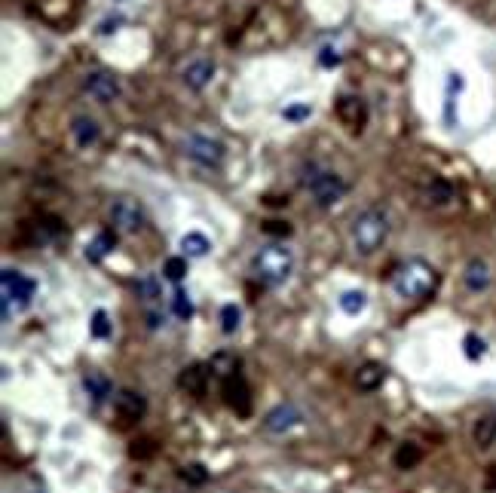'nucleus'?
<instances>
[{"instance_id": "obj_1", "label": "nucleus", "mask_w": 496, "mask_h": 493, "mask_svg": "<svg viewBox=\"0 0 496 493\" xmlns=\"http://www.w3.org/2000/svg\"><path fill=\"white\" fill-rule=\"evenodd\" d=\"M34 295H37V282L6 266L0 273V313H4V322H13L19 313L28 310Z\"/></svg>"}, {"instance_id": "obj_2", "label": "nucleus", "mask_w": 496, "mask_h": 493, "mask_svg": "<svg viewBox=\"0 0 496 493\" xmlns=\"http://www.w3.org/2000/svg\"><path fill=\"white\" fill-rule=\"evenodd\" d=\"M435 285H438V276H435V270L426 261H420V257H410L408 264H401L392 279L395 295L405 297V300H423L432 295Z\"/></svg>"}, {"instance_id": "obj_3", "label": "nucleus", "mask_w": 496, "mask_h": 493, "mask_svg": "<svg viewBox=\"0 0 496 493\" xmlns=\"http://www.w3.org/2000/svg\"><path fill=\"white\" fill-rule=\"evenodd\" d=\"M386 236H389V218H386V212L380 208H368V212H361L356 221H352L349 227V239H352V248H356L358 255H374L377 248H383Z\"/></svg>"}, {"instance_id": "obj_4", "label": "nucleus", "mask_w": 496, "mask_h": 493, "mask_svg": "<svg viewBox=\"0 0 496 493\" xmlns=\"http://www.w3.org/2000/svg\"><path fill=\"white\" fill-rule=\"evenodd\" d=\"M291 270H294V255H291V248L279 245V242L264 245L251 257V273H255L264 285H282V282H288Z\"/></svg>"}, {"instance_id": "obj_5", "label": "nucleus", "mask_w": 496, "mask_h": 493, "mask_svg": "<svg viewBox=\"0 0 496 493\" xmlns=\"http://www.w3.org/2000/svg\"><path fill=\"white\" fill-rule=\"evenodd\" d=\"M304 187L309 190V196H313V203L319 208H331V205H337L340 199L347 196V181H343L337 172L319 169V166H309V169H307Z\"/></svg>"}, {"instance_id": "obj_6", "label": "nucleus", "mask_w": 496, "mask_h": 493, "mask_svg": "<svg viewBox=\"0 0 496 493\" xmlns=\"http://www.w3.org/2000/svg\"><path fill=\"white\" fill-rule=\"evenodd\" d=\"M184 154H187L193 163L206 166V169H217V166L224 163V144L217 138H208V135H187V141H184Z\"/></svg>"}, {"instance_id": "obj_7", "label": "nucleus", "mask_w": 496, "mask_h": 493, "mask_svg": "<svg viewBox=\"0 0 496 493\" xmlns=\"http://www.w3.org/2000/svg\"><path fill=\"white\" fill-rule=\"evenodd\" d=\"M111 224L120 233H138L141 227H145V208L129 196L116 199V203L111 205Z\"/></svg>"}, {"instance_id": "obj_8", "label": "nucleus", "mask_w": 496, "mask_h": 493, "mask_svg": "<svg viewBox=\"0 0 496 493\" xmlns=\"http://www.w3.org/2000/svg\"><path fill=\"white\" fill-rule=\"evenodd\" d=\"M83 89H86L95 102L111 104L114 98L120 95V80L107 71H92V74H86V80H83Z\"/></svg>"}, {"instance_id": "obj_9", "label": "nucleus", "mask_w": 496, "mask_h": 493, "mask_svg": "<svg viewBox=\"0 0 496 493\" xmlns=\"http://www.w3.org/2000/svg\"><path fill=\"white\" fill-rule=\"evenodd\" d=\"M304 417H300V411H297V405H291V402H285V405H276L270 414L264 417V429L267 432H288V429H294Z\"/></svg>"}, {"instance_id": "obj_10", "label": "nucleus", "mask_w": 496, "mask_h": 493, "mask_svg": "<svg viewBox=\"0 0 496 493\" xmlns=\"http://www.w3.org/2000/svg\"><path fill=\"white\" fill-rule=\"evenodd\" d=\"M212 77H215V62L212 58H196V62H190L187 68H184V74H181V80H184V86L187 89H206L208 83H212Z\"/></svg>"}, {"instance_id": "obj_11", "label": "nucleus", "mask_w": 496, "mask_h": 493, "mask_svg": "<svg viewBox=\"0 0 496 493\" xmlns=\"http://www.w3.org/2000/svg\"><path fill=\"white\" fill-rule=\"evenodd\" d=\"M224 402L233 407L236 414H242L246 417L248 411H251V396H248V386H246V380L239 377H227V383H224Z\"/></svg>"}, {"instance_id": "obj_12", "label": "nucleus", "mask_w": 496, "mask_h": 493, "mask_svg": "<svg viewBox=\"0 0 496 493\" xmlns=\"http://www.w3.org/2000/svg\"><path fill=\"white\" fill-rule=\"evenodd\" d=\"M114 407H116V414H120V420H123V423H132V420H138V417L147 411V402L138 396V392L123 389V392H116Z\"/></svg>"}, {"instance_id": "obj_13", "label": "nucleus", "mask_w": 496, "mask_h": 493, "mask_svg": "<svg viewBox=\"0 0 496 493\" xmlns=\"http://www.w3.org/2000/svg\"><path fill=\"white\" fill-rule=\"evenodd\" d=\"M462 282H466L469 291H475V295H481V291L490 288V266L481 257H475V261L466 264V273H462Z\"/></svg>"}, {"instance_id": "obj_14", "label": "nucleus", "mask_w": 496, "mask_h": 493, "mask_svg": "<svg viewBox=\"0 0 496 493\" xmlns=\"http://www.w3.org/2000/svg\"><path fill=\"white\" fill-rule=\"evenodd\" d=\"M337 116L347 126H352V129H358L361 123L368 120V107H365V102L361 98H356V95H343L340 102H337Z\"/></svg>"}, {"instance_id": "obj_15", "label": "nucleus", "mask_w": 496, "mask_h": 493, "mask_svg": "<svg viewBox=\"0 0 496 493\" xmlns=\"http://www.w3.org/2000/svg\"><path fill=\"white\" fill-rule=\"evenodd\" d=\"M383 380H386V367L383 365H377V362H365L356 371V386L361 392H374V389H380L383 386Z\"/></svg>"}, {"instance_id": "obj_16", "label": "nucleus", "mask_w": 496, "mask_h": 493, "mask_svg": "<svg viewBox=\"0 0 496 493\" xmlns=\"http://www.w3.org/2000/svg\"><path fill=\"white\" fill-rule=\"evenodd\" d=\"M71 135L77 141V147H92L102 138V129H98V123L92 120V116H77V120L71 123Z\"/></svg>"}, {"instance_id": "obj_17", "label": "nucleus", "mask_w": 496, "mask_h": 493, "mask_svg": "<svg viewBox=\"0 0 496 493\" xmlns=\"http://www.w3.org/2000/svg\"><path fill=\"white\" fill-rule=\"evenodd\" d=\"M178 245H181V255L184 257H206L208 248H212V242H208L206 233L190 230V233H184V236H181Z\"/></svg>"}, {"instance_id": "obj_18", "label": "nucleus", "mask_w": 496, "mask_h": 493, "mask_svg": "<svg viewBox=\"0 0 496 493\" xmlns=\"http://www.w3.org/2000/svg\"><path fill=\"white\" fill-rule=\"evenodd\" d=\"M114 242H116V239L111 236V233H98V236L92 239V242H86V252H83V255H86L89 264H102L105 257L114 252Z\"/></svg>"}, {"instance_id": "obj_19", "label": "nucleus", "mask_w": 496, "mask_h": 493, "mask_svg": "<svg viewBox=\"0 0 496 493\" xmlns=\"http://www.w3.org/2000/svg\"><path fill=\"white\" fill-rule=\"evenodd\" d=\"M83 386H86V392L92 396V402L95 405H102L107 396H111V380L105 377V374H98V371H89L86 377H83Z\"/></svg>"}, {"instance_id": "obj_20", "label": "nucleus", "mask_w": 496, "mask_h": 493, "mask_svg": "<svg viewBox=\"0 0 496 493\" xmlns=\"http://www.w3.org/2000/svg\"><path fill=\"white\" fill-rule=\"evenodd\" d=\"M472 438L478 447H490L496 441V417L487 414V417H478L475 420V429H472Z\"/></svg>"}, {"instance_id": "obj_21", "label": "nucleus", "mask_w": 496, "mask_h": 493, "mask_svg": "<svg viewBox=\"0 0 496 493\" xmlns=\"http://www.w3.org/2000/svg\"><path fill=\"white\" fill-rule=\"evenodd\" d=\"M337 304H340V310L347 316H358L368 306V295H365V291H343V295L337 297Z\"/></svg>"}, {"instance_id": "obj_22", "label": "nucleus", "mask_w": 496, "mask_h": 493, "mask_svg": "<svg viewBox=\"0 0 496 493\" xmlns=\"http://www.w3.org/2000/svg\"><path fill=\"white\" fill-rule=\"evenodd\" d=\"M178 383H181V386L187 389V392H193V396H199V392L206 389V371H203L199 365H190L187 371L181 374V380H178Z\"/></svg>"}, {"instance_id": "obj_23", "label": "nucleus", "mask_w": 496, "mask_h": 493, "mask_svg": "<svg viewBox=\"0 0 496 493\" xmlns=\"http://www.w3.org/2000/svg\"><path fill=\"white\" fill-rule=\"evenodd\" d=\"M426 196H429V203H435V205H448L453 199V187L444 178H432V184L426 187Z\"/></svg>"}, {"instance_id": "obj_24", "label": "nucleus", "mask_w": 496, "mask_h": 493, "mask_svg": "<svg viewBox=\"0 0 496 493\" xmlns=\"http://www.w3.org/2000/svg\"><path fill=\"white\" fill-rule=\"evenodd\" d=\"M239 322H242V313L236 304H224L221 310V331L224 334H236L239 331Z\"/></svg>"}, {"instance_id": "obj_25", "label": "nucleus", "mask_w": 496, "mask_h": 493, "mask_svg": "<svg viewBox=\"0 0 496 493\" xmlns=\"http://www.w3.org/2000/svg\"><path fill=\"white\" fill-rule=\"evenodd\" d=\"M163 273H166V279H169V282H181L184 276H187V257H184V255L169 257V261L163 264Z\"/></svg>"}, {"instance_id": "obj_26", "label": "nucleus", "mask_w": 496, "mask_h": 493, "mask_svg": "<svg viewBox=\"0 0 496 493\" xmlns=\"http://www.w3.org/2000/svg\"><path fill=\"white\" fill-rule=\"evenodd\" d=\"M89 331H92V337H98V340H107V337H111L114 328H111V319H107L105 310H95V313H92Z\"/></svg>"}, {"instance_id": "obj_27", "label": "nucleus", "mask_w": 496, "mask_h": 493, "mask_svg": "<svg viewBox=\"0 0 496 493\" xmlns=\"http://www.w3.org/2000/svg\"><path fill=\"white\" fill-rule=\"evenodd\" d=\"M420 447H414V445H401L398 447V454H395V466L398 469H414V466L420 463Z\"/></svg>"}, {"instance_id": "obj_28", "label": "nucleus", "mask_w": 496, "mask_h": 493, "mask_svg": "<svg viewBox=\"0 0 496 493\" xmlns=\"http://www.w3.org/2000/svg\"><path fill=\"white\" fill-rule=\"evenodd\" d=\"M172 310L178 319H190L193 316V304H190V295L184 288H175V295H172Z\"/></svg>"}, {"instance_id": "obj_29", "label": "nucleus", "mask_w": 496, "mask_h": 493, "mask_svg": "<svg viewBox=\"0 0 496 493\" xmlns=\"http://www.w3.org/2000/svg\"><path fill=\"white\" fill-rule=\"evenodd\" d=\"M462 346H466V356L472 358V362H478V358H481L484 353H487V344L481 337H478V334H466V340H462Z\"/></svg>"}, {"instance_id": "obj_30", "label": "nucleus", "mask_w": 496, "mask_h": 493, "mask_svg": "<svg viewBox=\"0 0 496 493\" xmlns=\"http://www.w3.org/2000/svg\"><path fill=\"white\" fill-rule=\"evenodd\" d=\"M181 478L184 481H193V484H203L208 478V472H206V466L193 463V466H184V469H181Z\"/></svg>"}, {"instance_id": "obj_31", "label": "nucleus", "mask_w": 496, "mask_h": 493, "mask_svg": "<svg viewBox=\"0 0 496 493\" xmlns=\"http://www.w3.org/2000/svg\"><path fill=\"white\" fill-rule=\"evenodd\" d=\"M309 114H313V107H309V104H291V107H285V111H282V116H285V120H291V123L307 120Z\"/></svg>"}, {"instance_id": "obj_32", "label": "nucleus", "mask_w": 496, "mask_h": 493, "mask_svg": "<svg viewBox=\"0 0 496 493\" xmlns=\"http://www.w3.org/2000/svg\"><path fill=\"white\" fill-rule=\"evenodd\" d=\"M135 288H138V295H145V300H154L156 297V282L154 279H141Z\"/></svg>"}, {"instance_id": "obj_33", "label": "nucleus", "mask_w": 496, "mask_h": 493, "mask_svg": "<svg viewBox=\"0 0 496 493\" xmlns=\"http://www.w3.org/2000/svg\"><path fill=\"white\" fill-rule=\"evenodd\" d=\"M319 62H322L325 68H334V65H340V55L334 53V49H322V55H319Z\"/></svg>"}]
</instances>
